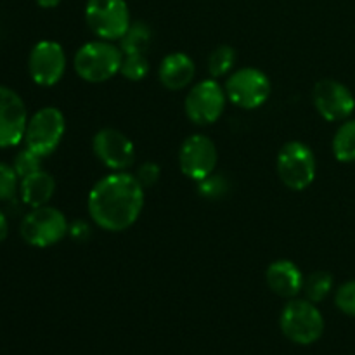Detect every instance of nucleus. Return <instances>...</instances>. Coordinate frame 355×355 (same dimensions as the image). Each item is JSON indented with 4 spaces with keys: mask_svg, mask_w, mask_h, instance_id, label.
<instances>
[{
    "mask_svg": "<svg viewBox=\"0 0 355 355\" xmlns=\"http://www.w3.org/2000/svg\"><path fill=\"white\" fill-rule=\"evenodd\" d=\"M89 215L107 232H121L137 222L144 208V187L128 172H114L97 180L89 193Z\"/></svg>",
    "mask_w": 355,
    "mask_h": 355,
    "instance_id": "obj_1",
    "label": "nucleus"
},
{
    "mask_svg": "<svg viewBox=\"0 0 355 355\" xmlns=\"http://www.w3.org/2000/svg\"><path fill=\"white\" fill-rule=\"evenodd\" d=\"M123 52L107 40H94L76 51L73 66L76 75L89 83H104L120 73Z\"/></svg>",
    "mask_w": 355,
    "mask_h": 355,
    "instance_id": "obj_2",
    "label": "nucleus"
},
{
    "mask_svg": "<svg viewBox=\"0 0 355 355\" xmlns=\"http://www.w3.org/2000/svg\"><path fill=\"white\" fill-rule=\"evenodd\" d=\"M283 335L297 345H312L324 333V318L318 304L307 298H290L279 318Z\"/></svg>",
    "mask_w": 355,
    "mask_h": 355,
    "instance_id": "obj_3",
    "label": "nucleus"
},
{
    "mask_svg": "<svg viewBox=\"0 0 355 355\" xmlns=\"http://www.w3.org/2000/svg\"><path fill=\"white\" fill-rule=\"evenodd\" d=\"M21 238L35 248L54 246L69 232L64 214L54 207L31 208L30 214L21 222Z\"/></svg>",
    "mask_w": 355,
    "mask_h": 355,
    "instance_id": "obj_4",
    "label": "nucleus"
},
{
    "mask_svg": "<svg viewBox=\"0 0 355 355\" xmlns=\"http://www.w3.org/2000/svg\"><path fill=\"white\" fill-rule=\"evenodd\" d=\"M277 173L286 187L293 191H304L314 182L315 155L305 142H286L277 153Z\"/></svg>",
    "mask_w": 355,
    "mask_h": 355,
    "instance_id": "obj_5",
    "label": "nucleus"
},
{
    "mask_svg": "<svg viewBox=\"0 0 355 355\" xmlns=\"http://www.w3.org/2000/svg\"><path fill=\"white\" fill-rule=\"evenodd\" d=\"M85 21L101 40H120L130 28V10L125 0H87Z\"/></svg>",
    "mask_w": 355,
    "mask_h": 355,
    "instance_id": "obj_6",
    "label": "nucleus"
},
{
    "mask_svg": "<svg viewBox=\"0 0 355 355\" xmlns=\"http://www.w3.org/2000/svg\"><path fill=\"white\" fill-rule=\"evenodd\" d=\"M64 130L66 120L62 111L54 106L42 107L28 120L24 144L28 149L45 158L59 148Z\"/></svg>",
    "mask_w": 355,
    "mask_h": 355,
    "instance_id": "obj_7",
    "label": "nucleus"
},
{
    "mask_svg": "<svg viewBox=\"0 0 355 355\" xmlns=\"http://www.w3.org/2000/svg\"><path fill=\"white\" fill-rule=\"evenodd\" d=\"M269 76L257 68H239L225 82V94L232 104L243 110H257L270 96Z\"/></svg>",
    "mask_w": 355,
    "mask_h": 355,
    "instance_id": "obj_8",
    "label": "nucleus"
},
{
    "mask_svg": "<svg viewBox=\"0 0 355 355\" xmlns=\"http://www.w3.org/2000/svg\"><path fill=\"white\" fill-rule=\"evenodd\" d=\"M227 94L222 89L217 78L201 80L187 92L184 107L186 114L193 123L211 125L224 113Z\"/></svg>",
    "mask_w": 355,
    "mask_h": 355,
    "instance_id": "obj_9",
    "label": "nucleus"
},
{
    "mask_svg": "<svg viewBox=\"0 0 355 355\" xmlns=\"http://www.w3.org/2000/svg\"><path fill=\"white\" fill-rule=\"evenodd\" d=\"M218 162V153L214 141L203 134L189 135L179 149V166L191 180L207 179L214 173Z\"/></svg>",
    "mask_w": 355,
    "mask_h": 355,
    "instance_id": "obj_10",
    "label": "nucleus"
},
{
    "mask_svg": "<svg viewBox=\"0 0 355 355\" xmlns=\"http://www.w3.org/2000/svg\"><path fill=\"white\" fill-rule=\"evenodd\" d=\"M312 101L318 113L326 121H345L355 110V97L338 80H319L312 90Z\"/></svg>",
    "mask_w": 355,
    "mask_h": 355,
    "instance_id": "obj_11",
    "label": "nucleus"
},
{
    "mask_svg": "<svg viewBox=\"0 0 355 355\" xmlns=\"http://www.w3.org/2000/svg\"><path fill=\"white\" fill-rule=\"evenodd\" d=\"M66 71V54L61 44L54 40H42L31 49L28 58V73L40 87H52L62 78Z\"/></svg>",
    "mask_w": 355,
    "mask_h": 355,
    "instance_id": "obj_12",
    "label": "nucleus"
},
{
    "mask_svg": "<svg viewBox=\"0 0 355 355\" xmlns=\"http://www.w3.org/2000/svg\"><path fill=\"white\" fill-rule=\"evenodd\" d=\"M92 148L99 162L113 172H127L135 163L134 142L116 128H103L97 132Z\"/></svg>",
    "mask_w": 355,
    "mask_h": 355,
    "instance_id": "obj_13",
    "label": "nucleus"
},
{
    "mask_svg": "<svg viewBox=\"0 0 355 355\" xmlns=\"http://www.w3.org/2000/svg\"><path fill=\"white\" fill-rule=\"evenodd\" d=\"M28 111L19 94L0 85V149L14 148L24 141Z\"/></svg>",
    "mask_w": 355,
    "mask_h": 355,
    "instance_id": "obj_14",
    "label": "nucleus"
},
{
    "mask_svg": "<svg viewBox=\"0 0 355 355\" xmlns=\"http://www.w3.org/2000/svg\"><path fill=\"white\" fill-rule=\"evenodd\" d=\"M267 284L276 295L283 298H295L304 290V274L298 269L297 263L291 260L281 259L269 266L266 272Z\"/></svg>",
    "mask_w": 355,
    "mask_h": 355,
    "instance_id": "obj_15",
    "label": "nucleus"
},
{
    "mask_svg": "<svg viewBox=\"0 0 355 355\" xmlns=\"http://www.w3.org/2000/svg\"><path fill=\"white\" fill-rule=\"evenodd\" d=\"M196 66L186 52H172L159 64V82L168 90H182L194 80Z\"/></svg>",
    "mask_w": 355,
    "mask_h": 355,
    "instance_id": "obj_16",
    "label": "nucleus"
},
{
    "mask_svg": "<svg viewBox=\"0 0 355 355\" xmlns=\"http://www.w3.org/2000/svg\"><path fill=\"white\" fill-rule=\"evenodd\" d=\"M55 193V180L51 173L38 170L21 179L19 194L24 205L30 208H38L47 205Z\"/></svg>",
    "mask_w": 355,
    "mask_h": 355,
    "instance_id": "obj_17",
    "label": "nucleus"
},
{
    "mask_svg": "<svg viewBox=\"0 0 355 355\" xmlns=\"http://www.w3.org/2000/svg\"><path fill=\"white\" fill-rule=\"evenodd\" d=\"M151 45V28L142 21L132 23L127 33L120 38V49L123 54H146Z\"/></svg>",
    "mask_w": 355,
    "mask_h": 355,
    "instance_id": "obj_18",
    "label": "nucleus"
},
{
    "mask_svg": "<svg viewBox=\"0 0 355 355\" xmlns=\"http://www.w3.org/2000/svg\"><path fill=\"white\" fill-rule=\"evenodd\" d=\"M333 155L338 162H355V120H345L333 137Z\"/></svg>",
    "mask_w": 355,
    "mask_h": 355,
    "instance_id": "obj_19",
    "label": "nucleus"
},
{
    "mask_svg": "<svg viewBox=\"0 0 355 355\" xmlns=\"http://www.w3.org/2000/svg\"><path fill=\"white\" fill-rule=\"evenodd\" d=\"M331 290H333V277L331 274L324 272V270L312 272L304 283L305 298L314 302V304H321L322 300H326L328 295L331 293Z\"/></svg>",
    "mask_w": 355,
    "mask_h": 355,
    "instance_id": "obj_20",
    "label": "nucleus"
},
{
    "mask_svg": "<svg viewBox=\"0 0 355 355\" xmlns=\"http://www.w3.org/2000/svg\"><path fill=\"white\" fill-rule=\"evenodd\" d=\"M236 64V51L231 45H218L208 58V71L211 78H220L227 75Z\"/></svg>",
    "mask_w": 355,
    "mask_h": 355,
    "instance_id": "obj_21",
    "label": "nucleus"
},
{
    "mask_svg": "<svg viewBox=\"0 0 355 355\" xmlns=\"http://www.w3.org/2000/svg\"><path fill=\"white\" fill-rule=\"evenodd\" d=\"M120 73L130 82H141L149 73V61L146 54H123Z\"/></svg>",
    "mask_w": 355,
    "mask_h": 355,
    "instance_id": "obj_22",
    "label": "nucleus"
},
{
    "mask_svg": "<svg viewBox=\"0 0 355 355\" xmlns=\"http://www.w3.org/2000/svg\"><path fill=\"white\" fill-rule=\"evenodd\" d=\"M19 191V177L14 166L0 162V201H9Z\"/></svg>",
    "mask_w": 355,
    "mask_h": 355,
    "instance_id": "obj_23",
    "label": "nucleus"
},
{
    "mask_svg": "<svg viewBox=\"0 0 355 355\" xmlns=\"http://www.w3.org/2000/svg\"><path fill=\"white\" fill-rule=\"evenodd\" d=\"M12 166L14 170H16L17 177L23 179V177L31 175V173L42 170V156H38L37 153H33L31 149L24 148L23 151H19L16 155Z\"/></svg>",
    "mask_w": 355,
    "mask_h": 355,
    "instance_id": "obj_24",
    "label": "nucleus"
},
{
    "mask_svg": "<svg viewBox=\"0 0 355 355\" xmlns=\"http://www.w3.org/2000/svg\"><path fill=\"white\" fill-rule=\"evenodd\" d=\"M227 180L222 175H214V173L198 182V191H200L201 196L208 198V200H217V198L224 196L227 193Z\"/></svg>",
    "mask_w": 355,
    "mask_h": 355,
    "instance_id": "obj_25",
    "label": "nucleus"
},
{
    "mask_svg": "<svg viewBox=\"0 0 355 355\" xmlns=\"http://www.w3.org/2000/svg\"><path fill=\"white\" fill-rule=\"evenodd\" d=\"M335 304L343 314L355 318V281L343 283L335 295Z\"/></svg>",
    "mask_w": 355,
    "mask_h": 355,
    "instance_id": "obj_26",
    "label": "nucleus"
},
{
    "mask_svg": "<svg viewBox=\"0 0 355 355\" xmlns=\"http://www.w3.org/2000/svg\"><path fill=\"white\" fill-rule=\"evenodd\" d=\"M159 173H162L159 165H156L155 162H146L139 166L135 177H137V180L141 182L142 187H151L158 182Z\"/></svg>",
    "mask_w": 355,
    "mask_h": 355,
    "instance_id": "obj_27",
    "label": "nucleus"
},
{
    "mask_svg": "<svg viewBox=\"0 0 355 355\" xmlns=\"http://www.w3.org/2000/svg\"><path fill=\"white\" fill-rule=\"evenodd\" d=\"M9 234V224H7V217L3 215V211L0 210V243L7 238Z\"/></svg>",
    "mask_w": 355,
    "mask_h": 355,
    "instance_id": "obj_28",
    "label": "nucleus"
},
{
    "mask_svg": "<svg viewBox=\"0 0 355 355\" xmlns=\"http://www.w3.org/2000/svg\"><path fill=\"white\" fill-rule=\"evenodd\" d=\"M61 2L62 0H37V3L42 9H54V7H58Z\"/></svg>",
    "mask_w": 355,
    "mask_h": 355,
    "instance_id": "obj_29",
    "label": "nucleus"
}]
</instances>
